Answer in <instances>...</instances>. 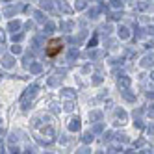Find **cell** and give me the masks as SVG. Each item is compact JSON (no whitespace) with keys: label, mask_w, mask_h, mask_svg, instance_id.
<instances>
[{"label":"cell","mask_w":154,"mask_h":154,"mask_svg":"<svg viewBox=\"0 0 154 154\" xmlns=\"http://www.w3.org/2000/svg\"><path fill=\"white\" fill-rule=\"evenodd\" d=\"M61 48H63V41L61 39H50L48 45H46V56L56 58L58 54L61 52Z\"/></svg>","instance_id":"6da1fadb"}]
</instances>
